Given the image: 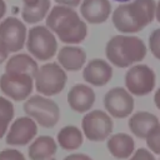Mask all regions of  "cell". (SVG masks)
Segmentation results:
<instances>
[{"instance_id":"obj_7","label":"cell","mask_w":160,"mask_h":160,"mask_svg":"<svg viewBox=\"0 0 160 160\" xmlns=\"http://www.w3.org/2000/svg\"><path fill=\"white\" fill-rule=\"evenodd\" d=\"M156 82L154 70L144 64L131 66L125 74V86L128 91L136 96L150 94Z\"/></svg>"},{"instance_id":"obj_16","label":"cell","mask_w":160,"mask_h":160,"mask_svg":"<svg viewBox=\"0 0 160 160\" xmlns=\"http://www.w3.org/2000/svg\"><path fill=\"white\" fill-rule=\"evenodd\" d=\"M86 61V52L79 46H62L58 52V62L64 70L78 71Z\"/></svg>"},{"instance_id":"obj_17","label":"cell","mask_w":160,"mask_h":160,"mask_svg":"<svg viewBox=\"0 0 160 160\" xmlns=\"http://www.w3.org/2000/svg\"><path fill=\"white\" fill-rule=\"evenodd\" d=\"M159 124L160 122L156 115L148 112V111H138L130 118L129 129L136 138L145 139L148 134Z\"/></svg>"},{"instance_id":"obj_8","label":"cell","mask_w":160,"mask_h":160,"mask_svg":"<svg viewBox=\"0 0 160 160\" xmlns=\"http://www.w3.org/2000/svg\"><path fill=\"white\" fill-rule=\"evenodd\" d=\"M34 88V76L19 72H4L0 76V90L15 101L26 100Z\"/></svg>"},{"instance_id":"obj_12","label":"cell","mask_w":160,"mask_h":160,"mask_svg":"<svg viewBox=\"0 0 160 160\" xmlns=\"http://www.w3.org/2000/svg\"><path fill=\"white\" fill-rule=\"evenodd\" d=\"M36 132V122L30 116H21L12 121L5 141L9 145H26L35 138Z\"/></svg>"},{"instance_id":"obj_32","label":"cell","mask_w":160,"mask_h":160,"mask_svg":"<svg viewBox=\"0 0 160 160\" xmlns=\"http://www.w3.org/2000/svg\"><path fill=\"white\" fill-rule=\"evenodd\" d=\"M5 12H6V4L4 0H0V20L4 18Z\"/></svg>"},{"instance_id":"obj_35","label":"cell","mask_w":160,"mask_h":160,"mask_svg":"<svg viewBox=\"0 0 160 160\" xmlns=\"http://www.w3.org/2000/svg\"><path fill=\"white\" fill-rule=\"evenodd\" d=\"M114 1H118V2H128L130 0H114Z\"/></svg>"},{"instance_id":"obj_20","label":"cell","mask_w":160,"mask_h":160,"mask_svg":"<svg viewBox=\"0 0 160 160\" xmlns=\"http://www.w3.org/2000/svg\"><path fill=\"white\" fill-rule=\"evenodd\" d=\"M39 70V65L36 60H34L28 54H16L8 59L5 65L6 72H19V74H29L35 76L36 71Z\"/></svg>"},{"instance_id":"obj_28","label":"cell","mask_w":160,"mask_h":160,"mask_svg":"<svg viewBox=\"0 0 160 160\" xmlns=\"http://www.w3.org/2000/svg\"><path fill=\"white\" fill-rule=\"evenodd\" d=\"M82 0H55L56 4L59 5H65V6H70V8H76L81 4Z\"/></svg>"},{"instance_id":"obj_19","label":"cell","mask_w":160,"mask_h":160,"mask_svg":"<svg viewBox=\"0 0 160 160\" xmlns=\"http://www.w3.org/2000/svg\"><path fill=\"white\" fill-rule=\"evenodd\" d=\"M56 149V142L51 136L41 135L30 144L28 152L31 160H48L55 155Z\"/></svg>"},{"instance_id":"obj_13","label":"cell","mask_w":160,"mask_h":160,"mask_svg":"<svg viewBox=\"0 0 160 160\" xmlns=\"http://www.w3.org/2000/svg\"><path fill=\"white\" fill-rule=\"evenodd\" d=\"M82 78L90 85L104 86L112 78V68L102 59H92L84 68Z\"/></svg>"},{"instance_id":"obj_23","label":"cell","mask_w":160,"mask_h":160,"mask_svg":"<svg viewBox=\"0 0 160 160\" xmlns=\"http://www.w3.org/2000/svg\"><path fill=\"white\" fill-rule=\"evenodd\" d=\"M14 105L6 98L0 96V139L5 135L10 121L14 118Z\"/></svg>"},{"instance_id":"obj_22","label":"cell","mask_w":160,"mask_h":160,"mask_svg":"<svg viewBox=\"0 0 160 160\" xmlns=\"http://www.w3.org/2000/svg\"><path fill=\"white\" fill-rule=\"evenodd\" d=\"M50 11V0H40L35 6L22 5L21 19L28 24H36L44 20Z\"/></svg>"},{"instance_id":"obj_33","label":"cell","mask_w":160,"mask_h":160,"mask_svg":"<svg viewBox=\"0 0 160 160\" xmlns=\"http://www.w3.org/2000/svg\"><path fill=\"white\" fill-rule=\"evenodd\" d=\"M39 1H40V0H22L24 5H26V6H35Z\"/></svg>"},{"instance_id":"obj_4","label":"cell","mask_w":160,"mask_h":160,"mask_svg":"<svg viewBox=\"0 0 160 160\" xmlns=\"http://www.w3.org/2000/svg\"><path fill=\"white\" fill-rule=\"evenodd\" d=\"M26 49L36 60H50L58 51V40L55 34L44 25H36L28 31Z\"/></svg>"},{"instance_id":"obj_6","label":"cell","mask_w":160,"mask_h":160,"mask_svg":"<svg viewBox=\"0 0 160 160\" xmlns=\"http://www.w3.org/2000/svg\"><path fill=\"white\" fill-rule=\"evenodd\" d=\"M24 111L42 128H52L60 119V109L54 100L32 95L24 102Z\"/></svg>"},{"instance_id":"obj_25","label":"cell","mask_w":160,"mask_h":160,"mask_svg":"<svg viewBox=\"0 0 160 160\" xmlns=\"http://www.w3.org/2000/svg\"><path fill=\"white\" fill-rule=\"evenodd\" d=\"M149 48L151 50V54L160 60V28L155 29L150 36H149Z\"/></svg>"},{"instance_id":"obj_31","label":"cell","mask_w":160,"mask_h":160,"mask_svg":"<svg viewBox=\"0 0 160 160\" xmlns=\"http://www.w3.org/2000/svg\"><path fill=\"white\" fill-rule=\"evenodd\" d=\"M154 102H155L156 108L160 110V88L155 91V95H154Z\"/></svg>"},{"instance_id":"obj_1","label":"cell","mask_w":160,"mask_h":160,"mask_svg":"<svg viewBox=\"0 0 160 160\" xmlns=\"http://www.w3.org/2000/svg\"><path fill=\"white\" fill-rule=\"evenodd\" d=\"M46 26L65 44H80L88 35V25L74 8L55 5L46 16Z\"/></svg>"},{"instance_id":"obj_30","label":"cell","mask_w":160,"mask_h":160,"mask_svg":"<svg viewBox=\"0 0 160 160\" xmlns=\"http://www.w3.org/2000/svg\"><path fill=\"white\" fill-rule=\"evenodd\" d=\"M8 56H9V51L0 40V64H2L5 60H8Z\"/></svg>"},{"instance_id":"obj_24","label":"cell","mask_w":160,"mask_h":160,"mask_svg":"<svg viewBox=\"0 0 160 160\" xmlns=\"http://www.w3.org/2000/svg\"><path fill=\"white\" fill-rule=\"evenodd\" d=\"M145 140H146L148 148H149L152 152L160 155V124H159L158 126H155V128L148 134V136L145 138Z\"/></svg>"},{"instance_id":"obj_21","label":"cell","mask_w":160,"mask_h":160,"mask_svg":"<svg viewBox=\"0 0 160 160\" xmlns=\"http://www.w3.org/2000/svg\"><path fill=\"white\" fill-rule=\"evenodd\" d=\"M82 132L74 125L64 126L58 132V142L64 150H76L82 144Z\"/></svg>"},{"instance_id":"obj_27","label":"cell","mask_w":160,"mask_h":160,"mask_svg":"<svg viewBox=\"0 0 160 160\" xmlns=\"http://www.w3.org/2000/svg\"><path fill=\"white\" fill-rule=\"evenodd\" d=\"M130 160H155V158L149 150L140 148L135 151V154L130 158Z\"/></svg>"},{"instance_id":"obj_15","label":"cell","mask_w":160,"mask_h":160,"mask_svg":"<svg viewBox=\"0 0 160 160\" xmlns=\"http://www.w3.org/2000/svg\"><path fill=\"white\" fill-rule=\"evenodd\" d=\"M95 102L94 90L85 84L74 85L68 92V104L76 112H85Z\"/></svg>"},{"instance_id":"obj_3","label":"cell","mask_w":160,"mask_h":160,"mask_svg":"<svg viewBox=\"0 0 160 160\" xmlns=\"http://www.w3.org/2000/svg\"><path fill=\"white\" fill-rule=\"evenodd\" d=\"M146 51L144 41L132 35H115L105 46L108 60L116 68H129L141 61L146 56Z\"/></svg>"},{"instance_id":"obj_11","label":"cell","mask_w":160,"mask_h":160,"mask_svg":"<svg viewBox=\"0 0 160 160\" xmlns=\"http://www.w3.org/2000/svg\"><path fill=\"white\" fill-rule=\"evenodd\" d=\"M104 106L111 116L116 119H124L134 110V98L124 88L116 86L105 94Z\"/></svg>"},{"instance_id":"obj_2","label":"cell","mask_w":160,"mask_h":160,"mask_svg":"<svg viewBox=\"0 0 160 160\" xmlns=\"http://www.w3.org/2000/svg\"><path fill=\"white\" fill-rule=\"evenodd\" d=\"M155 0H132L119 5L112 11L115 29L124 34L141 31L155 18Z\"/></svg>"},{"instance_id":"obj_9","label":"cell","mask_w":160,"mask_h":160,"mask_svg":"<svg viewBox=\"0 0 160 160\" xmlns=\"http://www.w3.org/2000/svg\"><path fill=\"white\" fill-rule=\"evenodd\" d=\"M114 122L111 118L102 110H92L88 112L81 121L85 136L91 141H102L112 131Z\"/></svg>"},{"instance_id":"obj_29","label":"cell","mask_w":160,"mask_h":160,"mask_svg":"<svg viewBox=\"0 0 160 160\" xmlns=\"http://www.w3.org/2000/svg\"><path fill=\"white\" fill-rule=\"evenodd\" d=\"M62 160H92V159L86 154H70Z\"/></svg>"},{"instance_id":"obj_14","label":"cell","mask_w":160,"mask_h":160,"mask_svg":"<svg viewBox=\"0 0 160 160\" xmlns=\"http://www.w3.org/2000/svg\"><path fill=\"white\" fill-rule=\"evenodd\" d=\"M80 14L89 24H102L111 14V4L109 0H82Z\"/></svg>"},{"instance_id":"obj_26","label":"cell","mask_w":160,"mask_h":160,"mask_svg":"<svg viewBox=\"0 0 160 160\" xmlns=\"http://www.w3.org/2000/svg\"><path fill=\"white\" fill-rule=\"evenodd\" d=\"M0 160H25V156L16 149H6L0 151Z\"/></svg>"},{"instance_id":"obj_34","label":"cell","mask_w":160,"mask_h":160,"mask_svg":"<svg viewBox=\"0 0 160 160\" xmlns=\"http://www.w3.org/2000/svg\"><path fill=\"white\" fill-rule=\"evenodd\" d=\"M155 18L160 22V0L156 2V10H155Z\"/></svg>"},{"instance_id":"obj_18","label":"cell","mask_w":160,"mask_h":160,"mask_svg":"<svg viewBox=\"0 0 160 160\" xmlns=\"http://www.w3.org/2000/svg\"><path fill=\"white\" fill-rule=\"evenodd\" d=\"M106 146L114 158L122 160V159H128L134 152L135 141L130 135L125 132H118L109 138Z\"/></svg>"},{"instance_id":"obj_10","label":"cell","mask_w":160,"mask_h":160,"mask_svg":"<svg viewBox=\"0 0 160 160\" xmlns=\"http://www.w3.org/2000/svg\"><path fill=\"white\" fill-rule=\"evenodd\" d=\"M28 29L18 18L9 16L0 22V40L9 52H18L26 42Z\"/></svg>"},{"instance_id":"obj_5","label":"cell","mask_w":160,"mask_h":160,"mask_svg":"<svg viewBox=\"0 0 160 160\" xmlns=\"http://www.w3.org/2000/svg\"><path fill=\"white\" fill-rule=\"evenodd\" d=\"M68 81V75L59 62H48L39 68L34 76L35 89L46 96L60 94Z\"/></svg>"}]
</instances>
